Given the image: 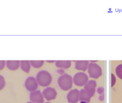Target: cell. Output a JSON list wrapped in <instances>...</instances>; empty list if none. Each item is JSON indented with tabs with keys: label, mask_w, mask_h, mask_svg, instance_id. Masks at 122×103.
<instances>
[{
	"label": "cell",
	"mask_w": 122,
	"mask_h": 103,
	"mask_svg": "<svg viewBox=\"0 0 122 103\" xmlns=\"http://www.w3.org/2000/svg\"><path fill=\"white\" fill-rule=\"evenodd\" d=\"M38 85L42 87H47L52 81V76L49 72L45 70L38 72L36 77Z\"/></svg>",
	"instance_id": "obj_1"
},
{
	"label": "cell",
	"mask_w": 122,
	"mask_h": 103,
	"mask_svg": "<svg viewBox=\"0 0 122 103\" xmlns=\"http://www.w3.org/2000/svg\"><path fill=\"white\" fill-rule=\"evenodd\" d=\"M73 78L68 74L60 75L58 79V84L60 87L63 91H68L71 88L73 85Z\"/></svg>",
	"instance_id": "obj_2"
},
{
	"label": "cell",
	"mask_w": 122,
	"mask_h": 103,
	"mask_svg": "<svg viewBox=\"0 0 122 103\" xmlns=\"http://www.w3.org/2000/svg\"><path fill=\"white\" fill-rule=\"evenodd\" d=\"M88 71L89 74V77L93 79H98L100 76H101L102 74L101 67L94 62L89 63Z\"/></svg>",
	"instance_id": "obj_3"
},
{
	"label": "cell",
	"mask_w": 122,
	"mask_h": 103,
	"mask_svg": "<svg viewBox=\"0 0 122 103\" xmlns=\"http://www.w3.org/2000/svg\"><path fill=\"white\" fill-rule=\"evenodd\" d=\"M88 81V76L83 72H79L75 74L73 81L77 86H84Z\"/></svg>",
	"instance_id": "obj_4"
},
{
	"label": "cell",
	"mask_w": 122,
	"mask_h": 103,
	"mask_svg": "<svg viewBox=\"0 0 122 103\" xmlns=\"http://www.w3.org/2000/svg\"><path fill=\"white\" fill-rule=\"evenodd\" d=\"M80 92L79 101L89 103L92 97L94 95L95 92V89L93 90H86L83 89H81Z\"/></svg>",
	"instance_id": "obj_5"
},
{
	"label": "cell",
	"mask_w": 122,
	"mask_h": 103,
	"mask_svg": "<svg viewBox=\"0 0 122 103\" xmlns=\"http://www.w3.org/2000/svg\"><path fill=\"white\" fill-rule=\"evenodd\" d=\"M25 86L26 89L30 92H33L38 88V84L35 77L30 76L26 79L25 82Z\"/></svg>",
	"instance_id": "obj_6"
},
{
	"label": "cell",
	"mask_w": 122,
	"mask_h": 103,
	"mask_svg": "<svg viewBox=\"0 0 122 103\" xmlns=\"http://www.w3.org/2000/svg\"><path fill=\"white\" fill-rule=\"evenodd\" d=\"M42 93L43 96H44V98H45L48 101L55 99L57 95L56 90L54 88H53V87H48L45 88L43 91Z\"/></svg>",
	"instance_id": "obj_7"
},
{
	"label": "cell",
	"mask_w": 122,
	"mask_h": 103,
	"mask_svg": "<svg viewBox=\"0 0 122 103\" xmlns=\"http://www.w3.org/2000/svg\"><path fill=\"white\" fill-rule=\"evenodd\" d=\"M30 100L34 103H44V98L42 93L40 91H36L31 92L30 93Z\"/></svg>",
	"instance_id": "obj_8"
},
{
	"label": "cell",
	"mask_w": 122,
	"mask_h": 103,
	"mask_svg": "<svg viewBox=\"0 0 122 103\" xmlns=\"http://www.w3.org/2000/svg\"><path fill=\"white\" fill-rule=\"evenodd\" d=\"M79 91L75 89L69 91L67 95V99L69 103H77L79 101Z\"/></svg>",
	"instance_id": "obj_9"
},
{
	"label": "cell",
	"mask_w": 122,
	"mask_h": 103,
	"mask_svg": "<svg viewBox=\"0 0 122 103\" xmlns=\"http://www.w3.org/2000/svg\"><path fill=\"white\" fill-rule=\"evenodd\" d=\"M89 65V61H77L75 63V68L77 70L85 71L88 69Z\"/></svg>",
	"instance_id": "obj_10"
},
{
	"label": "cell",
	"mask_w": 122,
	"mask_h": 103,
	"mask_svg": "<svg viewBox=\"0 0 122 103\" xmlns=\"http://www.w3.org/2000/svg\"><path fill=\"white\" fill-rule=\"evenodd\" d=\"M7 68L10 70H16L19 68L20 65V61H6Z\"/></svg>",
	"instance_id": "obj_11"
},
{
	"label": "cell",
	"mask_w": 122,
	"mask_h": 103,
	"mask_svg": "<svg viewBox=\"0 0 122 103\" xmlns=\"http://www.w3.org/2000/svg\"><path fill=\"white\" fill-rule=\"evenodd\" d=\"M56 65L59 68L67 69L71 66V62L70 61H57L56 62Z\"/></svg>",
	"instance_id": "obj_12"
},
{
	"label": "cell",
	"mask_w": 122,
	"mask_h": 103,
	"mask_svg": "<svg viewBox=\"0 0 122 103\" xmlns=\"http://www.w3.org/2000/svg\"><path fill=\"white\" fill-rule=\"evenodd\" d=\"M20 67L21 70L25 73H28L30 69V63L29 61H20Z\"/></svg>",
	"instance_id": "obj_13"
},
{
	"label": "cell",
	"mask_w": 122,
	"mask_h": 103,
	"mask_svg": "<svg viewBox=\"0 0 122 103\" xmlns=\"http://www.w3.org/2000/svg\"><path fill=\"white\" fill-rule=\"evenodd\" d=\"M97 86L96 81L94 80H88V82L86 83L84 86V89L86 90H93L95 89V87Z\"/></svg>",
	"instance_id": "obj_14"
},
{
	"label": "cell",
	"mask_w": 122,
	"mask_h": 103,
	"mask_svg": "<svg viewBox=\"0 0 122 103\" xmlns=\"http://www.w3.org/2000/svg\"><path fill=\"white\" fill-rule=\"evenodd\" d=\"M30 65L35 68H39L44 65V61H30Z\"/></svg>",
	"instance_id": "obj_15"
},
{
	"label": "cell",
	"mask_w": 122,
	"mask_h": 103,
	"mask_svg": "<svg viewBox=\"0 0 122 103\" xmlns=\"http://www.w3.org/2000/svg\"><path fill=\"white\" fill-rule=\"evenodd\" d=\"M116 73L117 75L122 80V64H120L116 68Z\"/></svg>",
	"instance_id": "obj_16"
},
{
	"label": "cell",
	"mask_w": 122,
	"mask_h": 103,
	"mask_svg": "<svg viewBox=\"0 0 122 103\" xmlns=\"http://www.w3.org/2000/svg\"><path fill=\"white\" fill-rule=\"evenodd\" d=\"M5 85V81L4 78L0 75V90H2L4 87Z\"/></svg>",
	"instance_id": "obj_17"
},
{
	"label": "cell",
	"mask_w": 122,
	"mask_h": 103,
	"mask_svg": "<svg viewBox=\"0 0 122 103\" xmlns=\"http://www.w3.org/2000/svg\"><path fill=\"white\" fill-rule=\"evenodd\" d=\"M116 79L115 76L113 74H112V86L113 87L116 83Z\"/></svg>",
	"instance_id": "obj_18"
},
{
	"label": "cell",
	"mask_w": 122,
	"mask_h": 103,
	"mask_svg": "<svg viewBox=\"0 0 122 103\" xmlns=\"http://www.w3.org/2000/svg\"><path fill=\"white\" fill-rule=\"evenodd\" d=\"M5 65V62L4 61H0V70H1L4 67Z\"/></svg>",
	"instance_id": "obj_19"
},
{
	"label": "cell",
	"mask_w": 122,
	"mask_h": 103,
	"mask_svg": "<svg viewBox=\"0 0 122 103\" xmlns=\"http://www.w3.org/2000/svg\"><path fill=\"white\" fill-rule=\"evenodd\" d=\"M97 92L99 94H100V95L102 94L104 92L103 87H98V89H97Z\"/></svg>",
	"instance_id": "obj_20"
},
{
	"label": "cell",
	"mask_w": 122,
	"mask_h": 103,
	"mask_svg": "<svg viewBox=\"0 0 122 103\" xmlns=\"http://www.w3.org/2000/svg\"><path fill=\"white\" fill-rule=\"evenodd\" d=\"M99 99H100L101 101H103L104 100V95H102L100 96V97H99Z\"/></svg>",
	"instance_id": "obj_21"
},
{
	"label": "cell",
	"mask_w": 122,
	"mask_h": 103,
	"mask_svg": "<svg viewBox=\"0 0 122 103\" xmlns=\"http://www.w3.org/2000/svg\"><path fill=\"white\" fill-rule=\"evenodd\" d=\"M48 62H50V63H52V62H56L55 61H47Z\"/></svg>",
	"instance_id": "obj_22"
},
{
	"label": "cell",
	"mask_w": 122,
	"mask_h": 103,
	"mask_svg": "<svg viewBox=\"0 0 122 103\" xmlns=\"http://www.w3.org/2000/svg\"><path fill=\"white\" fill-rule=\"evenodd\" d=\"M81 103H87V102H85V101H81Z\"/></svg>",
	"instance_id": "obj_23"
},
{
	"label": "cell",
	"mask_w": 122,
	"mask_h": 103,
	"mask_svg": "<svg viewBox=\"0 0 122 103\" xmlns=\"http://www.w3.org/2000/svg\"><path fill=\"white\" fill-rule=\"evenodd\" d=\"M27 103H32V102H27Z\"/></svg>",
	"instance_id": "obj_24"
},
{
	"label": "cell",
	"mask_w": 122,
	"mask_h": 103,
	"mask_svg": "<svg viewBox=\"0 0 122 103\" xmlns=\"http://www.w3.org/2000/svg\"><path fill=\"white\" fill-rule=\"evenodd\" d=\"M48 103V102H47V103Z\"/></svg>",
	"instance_id": "obj_25"
}]
</instances>
